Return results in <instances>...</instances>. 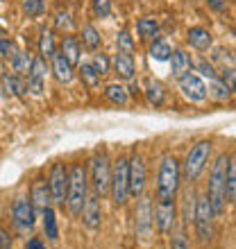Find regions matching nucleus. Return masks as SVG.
Listing matches in <instances>:
<instances>
[{"label":"nucleus","mask_w":236,"mask_h":249,"mask_svg":"<svg viewBox=\"0 0 236 249\" xmlns=\"http://www.w3.org/2000/svg\"><path fill=\"white\" fill-rule=\"evenodd\" d=\"M171 238V249H189V236H186V227H177L168 233Z\"/></svg>","instance_id":"f704fd0d"},{"label":"nucleus","mask_w":236,"mask_h":249,"mask_svg":"<svg viewBox=\"0 0 236 249\" xmlns=\"http://www.w3.org/2000/svg\"><path fill=\"white\" fill-rule=\"evenodd\" d=\"M127 177H130V197L143 195L148 184V168H145L143 154L137 150H132V154L127 157Z\"/></svg>","instance_id":"9d476101"},{"label":"nucleus","mask_w":236,"mask_h":249,"mask_svg":"<svg viewBox=\"0 0 236 249\" xmlns=\"http://www.w3.org/2000/svg\"><path fill=\"white\" fill-rule=\"evenodd\" d=\"M116 48L120 53H127V54L134 53V39L130 36L127 30H120V32L116 34Z\"/></svg>","instance_id":"e433bc0d"},{"label":"nucleus","mask_w":236,"mask_h":249,"mask_svg":"<svg viewBox=\"0 0 236 249\" xmlns=\"http://www.w3.org/2000/svg\"><path fill=\"white\" fill-rule=\"evenodd\" d=\"M55 30H59V32H71L73 30V18L68 12H57L55 14Z\"/></svg>","instance_id":"58836bf2"},{"label":"nucleus","mask_w":236,"mask_h":249,"mask_svg":"<svg viewBox=\"0 0 236 249\" xmlns=\"http://www.w3.org/2000/svg\"><path fill=\"white\" fill-rule=\"evenodd\" d=\"M207 98L216 100V102H227L232 98V91L220 82V79H209V86H207Z\"/></svg>","instance_id":"2f4dec72"},{"label":"nucleus","mask_w":236,"mask_h":249,"mask_svg":"<svg viewBox=\"0 0 236 249\" xmlns=\"http://www.w3.org/2000/svg\"><path fill=\"white\" fill-rule=\"evenodd\" d=\"M93 14H96L98 18L112 16V0H93Z\"/></svg>","instance_id":"79ce46f5"},{"label":"nucleus","mask_w":236,"mask_h":249,"mask_svg":"<svg viewBox=\"0 0 236 249\" xmlns=\"http://www.w3.org/2000/svg\"><path fill=\"white\" fill-rule=\"evenodd\" d=\"M82 46H84L86 50H93V53L102 46V36H100L98 27H93V25L82 27Z\"/></svg>","instance_id":"473e14b6"},{"label":"nucleus","mask_w":236,"mask_h":249,"mask_svg":"<svg viewBox=\"0 0 236 249\" xmlns=\"http://www.w3.org/2000/svg\"><path fill=\"white\" fill-rule=\"evenodd\" d=\"M148 54H150L155 61H168L171 59V54H173V48L168 46L164 39H155L152 41V46H150V50H148Z\"/></svg>","instance_id":"72a5a7b5"},{"label":"nucleus","mask_w":236,"mask_h":249,"mask_svg":"<svg viewBox=\"0 0 236 249\" xmlns=\"http://www.w3.org/2000/svg\"><path fill=\"white\" fill-rule=\"evenodd\" d=\"M225 202L236 204V157H230L225 172Z\"/></svg>","instance_id":"a878e982"},{"label":"nucleus","mask_w":236,"mask_h":249,"mask_svg":"<svg viewBox=\"0 0 236 249\" xmlns=\"http://www.w3.org/2000/svg\"><path fill=\"white\" fill-rule=\"evenodd\" d=\"M78 75H79V79H82V84L89 86V89H96V86L100 84V75H98V71L93 68L91 61H79Z\"/></svg>","instance_id":"c85d7f7f"},{"label":"nucleus","mask_w":236,"mask_h":249,"mask_svg":"<svg viewBox=\"0 0 236 249\" xmlns=\"http://www.w3.org/2000/svg\"><path fill=\"white\" fill-rule=\"evenodd\" d=\"M102 197L98 193L89 190V195L84 199V206H82V224H84L89 231H98L102 227V204H100Z\"/></svg>","instance_id":"4468645a"},{"label":"nucleus","mask_w":236,"mask_h":249,"mask_svg":"<svg viewBox=\"0 0 236 249\" xmlns=\"http://www.w3.org/2000/svg\"><path fill=\"white\" fill-rule=\"evenodd\" d=\"M19 48L14 43L12 39H0V59H7V57H12Z\"/></svg>","instance_id":"37998d69"},{"label":"nucleus","mask_w":236,"mask_h":249,"mask_svg":"<svg viewBox=\"0 0 236 249\" xmlns=\"http://www.w3.org/2000/svg\"><path fill=\"white\" fill-rule=\"evenodd\" d=\"M0 84H2V89H5L7 95H12V98H25V95H27L25 82H23V77H20V75H16V72L7 71L5 75L0 77Z\"/></svg>","instance_id":"412c9836"},{"label":"nucleus","mask_w":236,"mask_h":249,"mask_svg":"<svg viewBox=\"0 0 236 249\" xmlns=\"http://www.w3.org/2000/svg\"><path fill=\"white\" fill-rule=\"evenodd\" d=\"M196 72L200 75V77H209V79H218V72L216 68H214V64L207 59H197L196 64Z\"/></svg>","instance_id":"a19ab883"},{"label":"nucleus","mask_w":236,"mask_h":249,"mask_svg":"<svg viewBox=\"0 0 236 249\" xmlns=\"http://www.w3.org/2000/svg\"><path fill=\"white\" fill-rule=\"evenodd\" d=\"M105 100L112 102L116 107H125L127 100H130V93H127V86L120 84V82H114V84L105 86Z\"/></svg>","instance_id":"393cba45"},{"label":"nucleus","mask_w":236,"mask_h":249,"mask_svg":"<svg viewBox=\"0 0 236 249\" xmlns=\"http://www.w3.org/2000/svg\"><path fill=\"white\" fill-rule=\"evenodd\" d=\"M109 197L114 206H125L130 199V177H127V157H116L112 161Z\"/></svg>","instance_id":"423d86ee"},{"label":"nucleus","mask_w":236,"mask_h":249,"mask_svg":"<svg viewBox=\"0 0 236 249\" xmlns=\"http://www.w3.org/2000/svg\"><path fill=\"white\" fill-rule=\"evenodd\" d=\"M66 186H68V165L66 161H55L48 172V188L53 197L55 206H64L66 204Z\"/></svg>","instance_id":"9b49d317"},{"label":"nucleus","mask_w":236,"mask_h":249,"mask_svg":"<svg viewBox=\"0 0 236 249\" xmlns=\"http://www.w3.org/2000/svg\"><path fill=\"white\" fill-rule=\"evenodd\" d=\"M177 84H179L182 95L189 102H193V105H200V102L207 100V84L202 82V77L197 72H193V71L184 72L182 77H177Z\"/></svg>","instance_id":"ddd939ff"},{"label":"nucleus","mask_w":236,"mask_h":249,"mask_svg":"<svg viewBox=\"0 0 236 249\" xmlns=\"http://www.w3.org/2000/svg\"><path fill=\"white\" fill-rule=\"evenodd\" d=\"M37 211H34L32 202H30V197L27 195H19L14 197L12 202V222L16 227V231L20 233H27V231L34 229V224H37Z\"/></svg>","instance_id":"1a4fd4ad"},{"label":"nucleus","mask_w":236,"mask_h":249,"mask_svg":"<svg viewBox=\"0 0 236 249\" xmlns=\"http://www.w3.org/2000/svg\"><path fill=\"white\" fill-rule=\"evenodd\" d=\"M177 199H157L155 202V227L161 236H168L177 224Z\"/></svg>","instance_id":"f8f14e48"},{"label":"nucleus","mask_w":236,"mask_h":249,"mask_svg":"<svg viewBox=\"0 0 236 249\" xmlns=\"http://www.w3.org/2000/svg\"><path fill=\"white\" fill-rule=\"evenodd\" d=\"M55 53H57V46H55V34H53V30L43 27L41 34H39V57L50 59Z\"/></svg>","instance_id":"cd10ccee"},{"label":"nucleus","mask_w":236,"mask_h":249,"mask_svg":"<svg viewBox=\"0 0 236 249\" xmlns=\"http://www.w3.org/2000/svg\"><path fill=\"white\" fill-rule=\"evenodd\" d=\"M27 197H30L37 215H41L48 206H53V197H50V188H48V177H43V175L34 177L32 184H30V195Z\"/></svg>","instance_id":"dca6fc26"},{"label":"nucleus","mask_w":236,"mask_h":249,"mask_svg":"<svg viewBox=\"0 0 236 249\" xmlns=\"http://www.w3.org/2000/svg\"><path fill=\"white\" fill-rule=\"evenodd\" d=\"M196 199L197 190L193 188V184H186V188L182 190V199H179V209L177 215H182V227H191L193 224V215H196Z\"/></svg>","instance_id":"f3484780"},{"label":"nucleus","mask_w":236,"mask_h":249,"mask_svg":"<svg viewBox=\"0 0 236 249\" xmlns=\"http://www.w3.org/2000/svg\"><path fill=\"white\" fill-rule=\"evenodd\" d=\"M186 43H189L193 50L204 53V50H209V48L214 46V36H211V32L207 27L193 25V27H189V32H186Z\"/></svg>","instance_id":"6ab92c4d"},{"label":"nucleus","mask_w":236,"mask_h":249,"mask_svg":"<svg viewBox=\"0 0 236 249\" xmlns=\"http://www.w3.org/2000/svg\"><path fill=\"white\" fill-rule=\"evenodd\" d=\"M50 61H53V72H55V77H57V82H61V84L73 82V77H75V68L68 64V59L64 57L61 50H57V53L50 57Z\"/></svg>","instance_id":"aec40b11"},{"label":"nucleus","mask_w":236,"mask_h":249,"mask_svg":"<svg viewBox=\"0 0 236 249\" xmlns=\"http://www.w3.org/2000/svg\"><path fill=\"white\" fill-rule=\"evenodd\" d=\"M41 217H43V233H46V238L48 240H57L59 227H57V213H55V209L48 206V209L41 213Z\"/></svg>","instance_id":"7c9ffc66"},{"label":"nucleus","mask_w":236,"mask_h":249,"mask_svg":"<svg viewBox=\"0 0 236 249\" xmlns=\"http://www.w3.org/2000/svg\"><path fill=\"white\" fill-rule=\"evenodd\" d=\"M7 71H9V68H5V64H2V61H0V77H2V75H5Z\"/></svg>","instance_id":"09e8293b"},{"label":"nucleus","mask_w":236,"mask_h":249,"mask_svg":"<svg viewBox=\"0 0 236 249\" xmlns=\"http://www.w3.org/2000/svg\"><path fill=\"white\" fill-rule=\"evenodd\" d=\"M155 229V202L150 195H138L134 206V231L141 240H148Z\"/></svg>","instance_id":"6e6552de"},{"label":"nucleus","mask_w":236,"mask_h":249,"mask_svg":"<svg viewBox=\"0 0 236 249\" xmlns=\"http://www.w3.org/2000/svg\"><path fill=\"white\" fill-rule=\"evenodd\" d=\"M214 220H216V213L211 209V202H209V197H207V193H197L193 227H196L197 240L202 245H209L211 238H214Z\"/></svg>","instance_id":"0eeeda50"},{"label":"nucleus","mask_w":236,"mask_h":249,"mask_svg":"<svg viewBox=\"0 0 236 249\" xmlns=\"http://www.w3.org/2000/svg\"><path fill=\"white\" fill-rule=\"evenodd\" d=\"M218 79L223 82L232 93H236V68H230V66H225L223 71L218 72Z\"/></svg>","instance_id":"ea45409f"},{"label":"nucleus","mask_w":236,"mask_h":249,"mask_svg":"<svg viewBox=\"0 0 236 249\" xmlns=\"http://www.w3.org/2000/svg\"><path fill=\"white\" fill-rule=\"evenodd\" d=\"M234 34H236V27H234Z\"/></svg>","instance_id":"8fccbe9b"},{"label":"nucleus","mask_w":236,"mask_h":249,"mask_svg":"<svg viewBox=\"0 0 236 249\" xmlns=\"http://www.w3.org/2000/svg\"><path fill=\"white\" fill-rule=\"evenodd\" d=\"M12 245H14V240L9 236V231L0 224V249H12Z\"/></svg>","instance_id":"c03bdc74"},{"label":"nucleus","mask_w":236,"mask_h":249,"mask_svg":"<svg viewBox=\"0 0 236 249\" xmlns=\"http://www.w3.org/2000/svg\"><path fill=\"white\" fill-rule=\"evenodd\" d=\"M93 68L98 71V75L102 77V75H107V72L112 71V57L105 53H100V54H93Z\"/></svg>","instance_id":"4c0bfd02"},{"label":"nucleus","mask_w":236,"mask_h":249,"mask_svg":"<svg viewBox=\"0 0 236 249\" xmlns=\"http://www.w3.org/2000/svg\"><path fill=\"white\" fill-rule=\"evenodd\" d=\"M227 161H230V154L227 152H220L214 163L209 168V181H207V197L211 202V209L216 213V217H220L225 213V172H227Z\"/></svg>","instance_id":"20e7f679"},{"label":"nucleus","mask_w":236,"mask_h":249,"mask_svg":"<svg viewBox=\"0 0 236 249\" xmlns=\"http://www.w3.org/2000/svg\"><path fill=\"white\" fill-rule=\"evenodd\" d=\"M86 172H89V186H91L93 193H98L100 197L109 195L112 159H109V152H107L105 147H98V150L91 154L89 165H86Z\"/></svg>","instance_id":"39448f33"},{"label":"nucleus","mask_w":236,"mask_h":249,"mask_svg":"<svg viewBox=\"0 0 236 249\" xmlns=\"http://www.w3.org/2000/svg\"><path fill=\"white\" fill-rule=\"evenodd\" d=\"M46 77H48V59L43 57H32V66L27 71V91L32 93L34 98H41L43 95V84H46Z\"/></svg>","instance_id":"2eb2a0df"},{"label":"nucleus","mask_w":236,"mask_h":249,"mask_svg":"<svg viewBox=\"0 0 236 249\" xmlns=\"http://www.w3.org/2000/svg\"><path fill=\"white\" fill-rule=\"evenodd\" d=\"M59 50L64 53V57L68 59V64H71L73 68H75V66H79V54H82V48H79V39H78V36H73V34L68 32L64 39H61Z\"/></svg>","instance_id":"5701e85b"},{"label":"nucleus","mask_w":236,"mask_h":249,"mask_svg":"<svg viewBox=\"0 0 236 249\" xmlns=\"http://www.w3.org/2000/svg\"><path fill=\"white\" fill-rule=\"evenodd\" d=\"M9 66H12V72H16V75H27L30 66H32V54L25 50H16L9 57Z\"/></svg>","instance_id":"bb28decb"},{"label":"nucleus","mask_w":236,"mask_h":249,"mask_svg":"<svg viewBox=\"0 0 236 249\" xmlns=\"http://www.w3.org/2000/svg\"><path fill=\"white\" fill-rule=\"evenodd\" d=\"M112 71L118 75V79H123V82H132V79H134V75H137V64H134V57L118 50V53L112 57Z\"/></svg>","instance_id":"a211bd4d"},{"label":"nucleus","mask_w":236,"mask_h":249,"mask_svg":"<svg viewBox=\"0 0 236 249\" xmlns=\"http://www.w3.org/2000/svg\"><path fill=\"white\" fill-rule=\"evenodd\" d=\"M182 186V163L173 154L159 159L157 170V199H177Z\"/></svg>","instance_id":"7ed1b4c3"},{"label":"nucleus","mask_w":236,"mask_h":249,"mask_svg":"<svg viewBox=\"0 0 236 249\" xmlns=\"http://www.w3.org/2000/svg\"><path fill=\"white\" fill-rule=\"evenodd\" d=\"M207 5H209L211 9H216V12H227V9H230L227 0H207Z\"/></svg>","instance_id":"a18cd8bd"},{"label":"nucleus","mask_w":236,"mask_h":249,"mask_svg":"<svg viewBox=\"0 0 236 249\" xmlns=\"http://www.w3.org/2000/svg\"><path fill=\"white\" fill-rule=\"evenodd\" d=\"M137 34L141 36L143 41L148 39H155L159 34V23L157 18H152V16H143V18L137 20Z\"/></svg>","instance_id":"c756f323"},{"label":"nucleus","mask_w":236,"mask_h":249,"mask_svg":"<svg viewBox=\"0 0 236 249\" xmlns=\"http://www.w3.org/2000/svg\"><path fill=\"white\" fill-rule=\"evenodd\" d=\"M127 93H130L132 98H141V95H143V91H141V86H138L137 82H134V79L130 82V89H127Z\"/></svg>","instance_id":"49530a36"},{"label":"nucleus","mask_w":236,"mask_h":249,"mask_svg":"<svg viewBox=\"0 0 236 249\" xmlns=\"http://www.w3.org/2000/svg\"><path fill=\"white\" fill-rule=\"evenodd\" d=\"M143 95L152 107H161L166 102V89L159 79H148V84L143 89Z\"/></svg>","instance_id":"b1692460"},{"label":"nucleus","mask_w":236,"mask_h":249,"mask_svg":"<svg viewBox=\"0 0 236 249\" xmlns=\"http://www.w3.org/2000/svg\"><path fill=\"white\" fill-rule=\"evenodd\" d=\"M89 195V172L86 163L75 161L68 165V186H66V209L71 215H79Z\"/></svg>","instance_id":"f257e3e1"},{"label":"nucleus","mask_w":236,"mask_h":249,"mask_svg":"<svg viewBox=\"0 0 236 249\" xmlns=\"http://www.w3.org/2000/svg\"><path fill=\"white\" fill-rule=\"evenodd\" d=\"M25 249H48V247L41 243L39 238H30V240L25 243Z\"/></svg>","instance_id":"de8ad7c7"},{"label":"nucleus","mask_w":236,"mask_h":249,"mask_svg":"<svg viewBox=\"0 0 236 249\" xmlns=\"http://www.w3.org/2000/svg\"><path fill=\"white\" fill-rule=\"evenodd\" d=\"M171 72L173 77H182L184 72H189L191 68H193V59H191V54L186 53V50H182V48H177V50H173L171 54Z\"/></svg>","instance_id":"4be33fe9"},{"label":"nucleus","mask_w":236,"mask_h":249,"mask_svg":"<svg viewBox=\"0 0 236 249\" xmlns=\"http://www.w3.org/2000/svg\"><path fill=\"white\" fill-rule=\"evenodd\" d=\"M23 12L30 18H39L41 14H46V0H23Z\"/></svg>","instance_id":"c9c22d12"},{"label":"nucleus","mask_w":236,"mask_h":249,"mask_svg":"<svg viewBox=\"0 0 236 249\" xmlns=\"http://www.w3.org/2000/svg\"><path fill=\"white\" fill-rule=\"evenodd\" d=\"M211 150H214V141L211 138H200L189 147L186 157L182 161V181L186 184H196L207 170L211 161Z\"/></svg>","instance_id":"f03ea898"}]
</instances>
